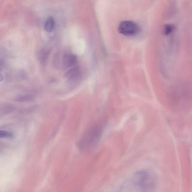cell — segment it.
I'll return each mask as SVG.
<instances>
[{
    "label": "cell",
    "instance_id": "6da1fadb",
    "mask_svg": "<svg viewBox=\"0 0 192 192\" xmlns=\"http://www.w3.org/2000/svg\"><path fill=\"white\" fill-rule=\"evenodd\" d=\"M104 128L102 123H98L89 129L79 141V146L80 149L84 152L94 150L101 139Z\"/></svg>",
    "mask_w": 192,
    "mask_h": 192
},
{
    "label": "cell",
    "instance_id": "7a4b0ae2",
    "mask_svg": "<svg viewBox=\"0 0 192 192\" xmlns=\"http://www.w3.org/2000/svg\"><path fill=\"white\" fill-rule=\"evenodd\" d=\"M118 30L119 33L125 36H134L139 33L140 27L138 24L133 21H125L119 23Z\"/></svg>",
    "mask_w": 192,
    "mask_h": 192
},
{
    "label": "cell",
    "instance_id": "3957f363",
    "mask_svg": "<svg viewBox=\"0 0 192 192\" xmlns=\"http://www.w3.org/2000/svg\"><path fill=\"white\" fill-rule=\"evenodd\" d=\"M151 178L147 171L142 170L137 171L132 176V183L135 186H141Z\"/></svg>",
    "mask_w": 192,
    "mask_h": 192
},
{
    "label": "cell",
    "instance_id": "277c9868",
    "mask_svg": "<svg viewBox=\"0 0 192 192\" xmlns=\"http://www.w3.org/2000/svg\"><path fill=\"white\" fill-rule=\"evenodd\" d=\"M77 61L76 55L72 54L67 53L64 56L62 60V65L64 69L74 66Z\"/></svg>",
    "mask_w": 192,
    "mask_h": 192
},
{
    "label": "cell",
    "instance_id": "5b68a950",
    "mask_svg": "<svg viewBox=\"0 0 192 192\" xmlns=\"http://www.w3.org/2000/svg\"><path fill=\"white\" fill-rule=\"evenodd\" d=\"M66 77L70 80H77L80 77V69L78 66H75L68 70L65 74Z\"/></svg>",
    "mask_w": 192,
    "mask_h": 192
},
{
    "label": "cell",
    "instance_id": "8992f818",
    "mask_svg": "<svg viewBox=\"0 0 192 192\" xmlns=\"http://www.w3.org/2000/svg\"><path fill=\"white\" fill-rule=\"evenodd\" d=\"M50 54V50L48 49H43L40 50L38 54V58L41 64H44L46 62Z\"/></svg>",
    "mask_w": 192,
    "mask_h": 192
},
{
    "label": "cell",
    "instance_id": "52a82bcc",
    "mask_svg": "<svg viewBox=\"0 0 192 192\" xmlns=\"http://www.w3.org/2000/svg\"><path fill=\"white\" fill-rule=\"evenodd\" d=\"M55 24V21L53 17H50L45 21L44 25V29L48 33H51L53 30Z\"/></svg>",
    "mask_w": 192,
    "mask_h": 192
},
{
    "label": "cell",
    "instance_id": "ba28073f",
    "mask_svg": "<svg viewBox=\"0 0 192 192\" xmlns=\"http://www.w3.org/2000/svg\"><path fill=\"white\" fill-rule=\"evenodd\" d=\"M33 96L31 95H26L20 96L17 98L16 100L18 101H29L32 100L33 98Z\"/></svg>",
    "mask_w": 192,
    "mask_h": 192
},
{
    "label": "cell",
    "instance_id": "9c48e42d",
    "mask_svg": "<svg viewBox=\"0 0 192 192\" xmlns=\"http://www.w3.org/2000/svg\"><path fill=\"white\" fill-rule=\"evenodd\" d=\"M12 136L11 133L7 132V131H2V130L0 131V137L1 138H9Z\"/></svg>",
    "mask_w": 192,
    "mask_h": 192
}]
</instances>
